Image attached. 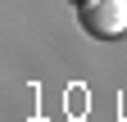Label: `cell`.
Here are the masks:
<instances>
[{
    "mask_svg": "<svg viewBox=\"0 0 127 122\" xmlns=\"http://www.w3.org/2000/svg\"><path fill=\"white\" fill-rule=\"evenodd\" d=\"M82 32L95 41H118L127 36V0H73Z\"/></svg>",
    "mask_w": 127,
    "mask_h": 122,
    "instance_id": "6da1fadb",
    "label": "cell"
}]
</instances>
